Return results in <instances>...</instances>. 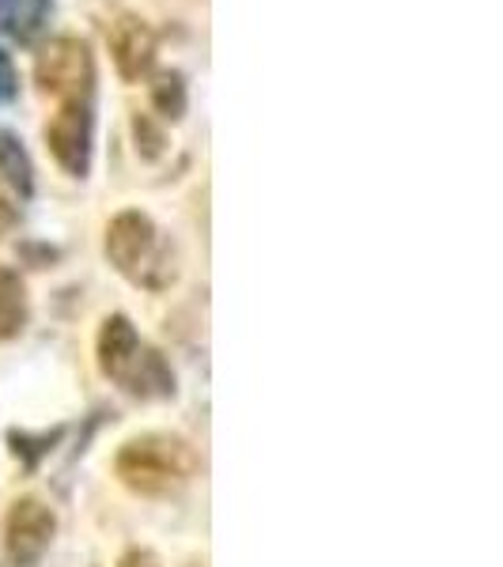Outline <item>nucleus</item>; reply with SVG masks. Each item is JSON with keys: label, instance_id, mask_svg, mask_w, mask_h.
Instances as JSON below:
<instances>
[{"label": "nucleus", "instance_id": "obj_1", "mask_svg": "<svg viewBox=\"0 0 503 567\" xmlns=\"http://www.w3.org/2000/svg\"><path fill=\"white\" fill-rule=\"evenodd\" d=\"M99 371L106 374L114 386H122L136 401H163L175 398V371L163 360L160 349L141 341L136 326L125 315H110L99 326Z\"/></svg>", "mask_w": 503, "mask_h": 567}, {"label": "nucleus", "instance_id": "obj_2", "mask_svg": "<svg viewBox=\"0 0 503 567\" xmlns=\"http://www.w3.org/2000/svg\"><path fill=\"white\" fill-rule=\"evenodd\" d=\"M201 462L197 451L182 435L171 432H144L122 443V451L114 454V473L136 496L148 499H167L178 496L189 481L197 477Z\"/></svg>", "mask_w": 503, "mask_h": 567}, {"label": "nucleus", "instance_id": "obj_3", "mask_svg": "<svg viewBox=\"0 0 503 567\" xmlns=\"http://www.w3.org/2000/svg\"><path fill=\"white\" fill-rule=\"evenodd\" d=\"M106 261L122 272L125 280L141 284L148 291H163L178 280V254L175 246L160 235L155 219L141 208H125L106 224L103 239Z\"/></svg>", "mask_w": 503, "mask_h": 567}, {"label": "nucleus", "instance_id": "obj_4", "mask_svg": "<svg viewBox=\"0 0 503 567\" xmlns=\"http://www.w3.org/2000/svg\"><path fill=\"white\" fill-rule=\"evenodd\" d=\"M34 87L45 99L72 103V99H95L99 95V58L88 39L80 34H53L39 42L31 69Z\"/></svg>", "mask_w": 503, "mask_h": 567}, {"label": "nucleus", "instance_id": "obj_5", "mask_svg": "<svg viewBox=\"0 0 503 567\" xmlns=\"http://www.w3.org/2000/svg\"><path fill=\"white\" fill-rule=\"evenodd\" d=\"M95 99H72V103H58L42 130L53 163L76 182H84L95 167Z\"/></svg>", "mask_w": 503, "mask_h": 567}, {"label": "nucleus", "instance_id": "obj_6", "mask_svg": "<svg viewBox=\"0 0 503 567\" xmlns=\"http://www.w3.org/2000/svg\"><path fill=\"white\" fill-rule=\"evenodd\" d=\"M53 534H58V515L39 496H23L8 507L4 515V560L12 567H39L42 556L50 553Z\"/></svg>", "mask_w": 503, "mask_h": 567}, {"label": "nucleus", "instance_id": "obj_7", "mask_svg": "<svg viewBox=\"0 0 503 567\" xmlns=\"http://www.w3.org/2000/svg\"><path fill=\"white\" fill-rule=\"evenodd\" d=\"M106 53L122 84H141L160 69V31L141 12H122L106 27Z\"/></svg>", "mask_w": 503, "mask_h": 567}, {"label": "nucleus", "instance_id": "obj_8", "mask_svg": "<svg viewBox=\"0 0 503 567\" xmlns=\"http://www.w3.org/2000/svg\"><path fill=\"white\" fill-rule=\"evenodd\" d=\"M0 186L16 200H31L39 189V175H34V159L27 152L23 136L16 130H0Z\"/></svg>", "mask_w": 503, "mask_h": 567}, {"label": "nucleus", "instance_id": "obj_9", "mask_svg": "<svg viewBox=\"0 0 503 567\" xmlns=\"http://www.w3.org/2000/svg\"><path fill=\"white\" fill-rule=\"evenodd\" d=\"M148 106L163 125H178L189 114V76L175 65L148 76Z\"/></svg>", "mask_w": 503, "mask_h": 567}, {"label": "nucleus", "instance_id": "obj_10", "mask_svg": "<svg viewBox=\"0 0 503 567\" xmlns=\"http://www.w3.org/2000/svg\"><path fill=\"white\" fill-rule=\"evenodd\" d=\"M53 8H58V0H12L0 34L12 45H39L50 31Z\"/></svg>", "mask_w": 503, "mask_h": 567}, {"label": "nucleus", "instance_id": "obj_11", "mask_svg": "<svg viewBox=\"0 0 503 567\" xmlns=\"http://www.w3.org/2000/svg\"><path fill=\"white\" fill-rule=\"evenodd\" d=\"M31 303H27V284L12 265H0V344L16 341L27 329Z\"/></svg>", "mask_w": 503, "mask_h": 567}, {"label": "nucleus", "instance_id": "obj_12", "mask_svg": "<svg viewBox=\"0 0 503 567\" xmlns=\"http://www.w3.org/2000/svg\"><path fill=\"white\" fill-rule=\"evenodd\" d=\"M130 136H133V152L141 163H160L171 148V133L152 110H133L130 114Z\"/></svg>", "mask_w": 503, "mask_h": 567}, {"label": "nucleus", "instance_id": "obj_13", "mask_svg": "<svg viewBox=\"0 0 503 567\" xmlns=\"http://www.w3.org/2000/svg\"><path fill=\"white\" fill-rule=\"evenodd\" d=\"M8 439H12V451H16V458H23V462H27V470H34V465H39L42 454L50 451V446L61 439V427H53V432H45V435H39V439H31L27 432H12Z\"/></svg>", "mask_w": 503, "mask_h": 567}, {"label": "nucleus", "instance_id": "obj_14", "mask_svg": "<svg viewBox=\"0 0 503 567\" xmlns=\"http://www.w3.org/2000/svg\"><path fill=\"white\" fill-rule=\"evenodd\" d=\"M20 99V69H16V58L8 45H0V106L16 103Z\"/></svg>", "mask_w": 503, "mask_h": 567}, {"label": "nucleus", "instance_id": "obj_15", "mask_svg": "<svg viewBox=\"0 0 503 567\" xmlns=\"http://www.w3.org/2000/svg\"><path fill=\"white\" fill-rule=\"evenodd\" d=\"M20 258L31 265V269H53V261L61 258V250L50 243H20Z\"/></svg>", "mask_w": 503, "mask_h": 567}, {"label": "nucleus", "instance_id": "obj_16", "mask_svg": "<svg viewBox=\"0 0 503 567\" xmlns=\"http://www.w3.org/2000/svg\"><path fill=\"white\" fill-rule=\"evenodd\" d=\"M20 219H23L20 200H16L12 194H8L4 186H0V239H4V235H12L16 227H20Z\"/></svg>", "mask_w": 503, "mask_h": 567}, {"label": "nucleus", "instance_id": "obj_17", "mask_svg": "<svg viewBox=\"0 0 503 567\" xmlns=\"http://www.w3.org/2000/svg\"><path fill=\"white\" fill-rule=\"evenodd\" d=\"M117 567H163V564H160V556H155L152 548H130Z\"/></svg>", "mask_w": 503, "mask_h": 567}, {"label": "nucleus", "instance_id": "obj_18", "mask_svg": "<svg viewBox=\"0 0 503 567\" xmlns=\"http://www.w3.org/2000/svg\"><path fill=\"white\" fill-rule=\"evenodd\" d=\"M8 8H12V0H0V23H4V16H8Z\"/></svg>", "mask_w": 503, "mask_h": 567}]
</instances>
